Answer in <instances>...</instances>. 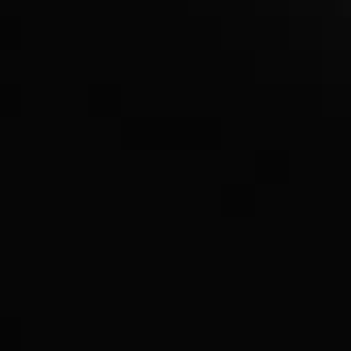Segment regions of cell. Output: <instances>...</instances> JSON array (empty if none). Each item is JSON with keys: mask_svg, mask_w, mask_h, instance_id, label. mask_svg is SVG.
I'll list each match as a JSON object with an SVG mask.
<instances>
[]
</instances>
